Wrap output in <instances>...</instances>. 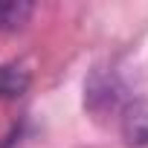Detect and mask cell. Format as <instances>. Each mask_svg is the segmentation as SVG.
Masks as SVG:
<instances>
[{"instance_id":"obj_1","label":"cell","mask_w":148,"mask_h":148,"mask_svg":"<svg viewBox=\"0 0 148 148\" xmlns=\"http://www.w3.org/2000/svg\"><path fill=\"white\" fill-rule=\"evenodd\" d=\"M119 134L131 148H148V99H134L119 110Z\"/></svg>"},{"instance_id":"obj_2","label":"cell","mask_w":148,"mask_h":148,"mask_svg":"<svg viewBox=\"0 0 148 148\" xmlns=\"http://www.w3.org/2000/svg\"><path fill=\"white\" fill-rule=\"evenodd\" d=\"M32 84V76L21 64H0V99H21Z\"/></svg>"},{"instance_id":"obj_3","label":"cell","mask_w":148,"mask_h":148,"mask_svg":"<svg viewBox=\"0 0 148 148\" xmlns=\"http://www.w3.org/2000/svg\"><path fill=\"white\" fill-rule=\"evenodd\" d=\"M35 6L26 0H0V32H15L29 23Z\"/></svg>"}]
</instances>
